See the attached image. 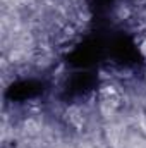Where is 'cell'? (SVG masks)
Segmentation results:
<instances>
[{
	"label": "cell",
	"mask_w": 146,
	"mask_h": 148,
	"mask_svg": "<svg viewBox=\"0 0 146 148\" xmlns=\"http://www.w3.org/2000/svg\"><path fill=\"white\" fill-rule=\"evenodd\" d=\"M141 53H143V55L146 57V40L143 41V43H141Z\"/></svg>",
	"instance_id": "1"
}]
</instances>
